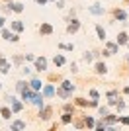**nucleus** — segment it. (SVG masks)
Returning a JSON list of instances; mask_svg holds the SVG:
<instances>
[{"instance_id":"obj_1","label":"nucleus","mask_w":129,"mask_h":131,"mask_svg":"<svg viewBox=\"0 0 129 131\" xmlns=\"http://www.w3.org/2000/svg\"><path fill=\"white\" fill-rule=\"evenodd\" d=\"M6 100H10V108H12V112H14V114H18V112H22V110H24V104H22L16 96H10V94H8V98H6Z\"/></svg>"},{"instance_id":"obj_2","label":"nucleus","mask_w":129,"mask_h":131,"mask_svg":"<svg viewBox=\"0 0 129 131\" xmlns=\"http://www.w3.org/2000/svg\"><path fill=\"white\" fill-rule=\"evenodd\" d=\"M51 115H53V108L51 106L39 108V119H51Z\"/></svg>"},{"instance_id":"obj_3","label":"nucleus","mask_w":129,"mask_h":131,"mask_svg":"<svg viewBox=\"0 0 129 131\" xmlns=\"http://www.w3.org/2000/svg\"><path fill=\"white\" fill-rule=\"evenodd\" d=\"M10 131H26V121L24 119H14L10 123Z\"/></svg>"},{"instance_id":"obj_4","label":"nucleus","mask_w":129,"mask_h":131,"mask_svg":"<svg viewBox=\"0 0 129 131\" xmlns=\"http://www.w3.org/2000/svg\"><path fill=\"white\" fill-rule=\"evenodd\" d=\"M33 63H35V71H39V72L47 69V59H45V57H37Z\"/></svg>"},{"instance_id":"obj_5","label":"nucleus","mask_w":129,"mask_h":131,"mask_svg":"<svg viewBox=\"0 0 129 131\" xmlns=\"http://www.w3.org/2000/svg\"><path fill=\"white\" fill-rule=\"evenodd\" d=\"M55 94H57V90L53 88V84H45L43 86V98H53Z\"/></svg>"},{"instance_id":"obj_6","label":"nucleus","mask_w":129,"mask_h":131,"mask_svg":"<svg viewBox=\"0 0 129 131\" xmlns=\"http://www.w3.org/2000/svg\"><path fill=\"white\" fill-rule=\"evenodd\" d=\"M102 119H104V123H106V125H113L115 121H119V115H115V114H107V115H104Z\"/></svg>"},{"instance_id":"obj_7","label":"nucleus","mask_w":129,"mask_h":131,"mask_svg":"<svg viewBox=\"0 0 129 131\" xmlns=\"http://www.w3.org/2000/svg\"><path fill=\"white\" fill-rule=\"evenodd\" d=\"M74 121V114H69V112H63V115H61V123H64V125H69V123H72Z\"/></svg>"},{"instance_id":"obj_8","label":"nucleus","mask_w":129,"mask_h":131,"mask_svg":"<svg viewBox=\"0 0 129 131\" xmlns=\"http://www.w3.org/2000/svg\"><path fill=\"white\" fill-rule=\"evenodd\" d=\"M94 71H96L98 74H106V72H107V67H106V63H104V61H98L96 65H94Z\"/></svg>"},{"instance_id":"obj_9","label":"nucleus","mask_w":129,"mask_h":131,"mask_svg":"<svg viewBox=\"0 0 129 131\" xmlns=\"http://www.w3.org/2000/svg\"><path fill=\"white\" fill-rule=\"evenodd\" d=\"M41 86H43V82L39 80V78H31V80H29V88H31L33 92H39Z\"/></svg>"},{"instance_id":"obj_10","label":"nucleus","mask_w":129,"mask_h":131,"mask_svg":"<svg viewBox=\"0 0 129 131\" xmlns=\"http://www.w3.org/2000/svg\"><path fill=\"white\" fill-rule=\"evenodd\" d=\"M39 33L51 35V33H53V26H51V24H41V26H39Z\"/></svg>"},{"instance_id":"obj_11","label":"nucleus","mask_w":129,"mask_h":131,"mask_svg":"<svg viewBox=\"0 0 129 131\" xmlns=\"http://www.w3.org/2000/svg\"><path fill=\"white\" fill-rule=\"evenodd\" d=\"M78 27H80V22H78V20H72V22L67 26V31H69V33H74V31H78Z\"/></svg>"},{"instance_id":"obj_12","label":"nucleus","mask_w":129,"mask_h":131,"mask_svg":"<svg viewBox=\"0 0 129 131\" xmlns=\"http://www.w3.org/2000/svg\"><path fill=\"white\" fill-rule=\"evenodd\" d=\"M12 114H14V112H12V108H8V106H2V108H0V115H2L4 119H10Z\"/></svg>"},{"instance_id":"obj_13","label":"nucleus","mask_w":129,"mask_h":131,"mask_svg":"<svg viewBox=\"0 0 129 131\" xmlns=\"http://www.w3.org/2000/svg\"><path fill=\"white\" fill-rule=\"evenodd\" d=\"M31 104H35L37 108H43V94L35 92V96H33V100H31Z\"/></svg>"},{"instance_id":"obj_14","label":"nucleus","mask_w":129,"mask_h":131,"mask_svg":"<svg viewBox=\"0 0 129 131\" xmlns=\"http://www.w3.org/2000/svg\"><path fill=\"white\" fill-rule=\"evenodd\" d=\"M88 10L92 12V14H96V16H100V14H104V8L100 4H92V6H88Z\"/></svg>"},{"instance_id":"obj_15","label":"nucleus","mask_w":129,"mask_h":131,"mask_svg":"<svg viewBox=\"0 0 129 131\" xmlns=\"http://www.w3.org/2000/svg\"><path fill=\"white\" fill-rule=\"evenodd\" d=\"M61 88H63V90H67V92H70V94H72V90H74V84H72L70 80H63V82H61Z\"/></svg>"},{"instance_id":"obj_16","label":"nucleus","mask_w":129,"mask_h":131,"mask_svg":"<svg viewBox=\"0 0 129 131\" xmlns=\"http://www.w3.org/2000/svg\"><path fill=\"white\" fill-rule=\"evenodd\" d=\"M125 43H129V37H127V33H125V31L117 33V45H125Z\"/></svg>"},{"instance_id":"obj_17","label":"nucleus","mask_w":129,"mask_h":131,"mask_svg":"<svg viewBox=\"0 0 129 131\" xmlns=\"http://www.w3.org/2000/svg\"><path fill=\"white\" fill-rule=\"evenodd\" d=\"M84 125L88 127V129H94V127H96V121H94V117H90V115H84Z\"/></svg>"},{"instance_id":"obj_18","label":"nucleus","mask_w":129,"mask_h":131,"mask_svg":"<svg viewBox=\"0 0 129 131\" xmlns=\"http://www.w3.org/2000/svg\"><path fill=\"white\" fill-rule=\"evenodd\" d=\"M0 71L4 72V74H6L8 71H10V63H8L6 59H2V57H0Z\"/></svg>"},{"instance_id":"obj_19","label":"nucleus","mask_w":129,"mask_h":131,"mask_svg":"<svg viewBox=\"0 0 129 131\" xmlns=\"http://www.w3.org/2000/svg\"><path fill=\"white\" fill-rule=\"evenodd\" d=\"M113 16L117 18V20H127V12H125V10H119V8H117V10H113Z\"/></svg>"},{"instance_id":"obj_20","label":"nucleus","mask_w":129,"mask_h":131,"mask_svg":"<svg viewBox=\"0 0 129 131\" xmlns=\"http://www.w3.org/2000/svg\"><path fill=\"white\" fill-rule=\"evenodd\" d=\"M106 49H107L110 55H113V53H117V51H119V47H117V43H106Z\"/></svg>"},{"instance_id":"obj_21","label":"nucleus","mask_w":129,"mask_h":131,"mask_svg":"<svg viewBox=\"0 0 129 131\" xmlns=\"http://www.w3.org/2000/svg\"><path fill=\"white\" fill-rule=\"evenodd\" d=\"M53 63H55V67H63L64 65V57H63V55H55V57H53Z\"/></svg>"},{"instance_id":"obj_22","label":"nucleus","mask_w":129,"mask_h":131,"mask_svg":"<svg viewBox=\"0 0 129 131\" xmlns=\"http://www.w3.org/2000/svg\"><path fill=\"white\" fill-rule=\"evenodd\" d=\"M57 96L59 98H63V100H67V98H70V92H67V90H63V88H57Z\"/></svg>"},{"instance_id":"obj_23","label":"nucleus","mask_w":129,"mask_h":131,"mask_svg":"<svg viewBox=\"0 0 129 131\" xmlns=\"http://www.w3.org/2000/svg\"><path fill=\"white\" fill-rule=\"evenodd\" d=\"M12 29H14V31H22V29H24V24H22L20 20H14V22H12Z\"/></svg>"},{"instance_id":"obj_24","label":"nucleus","mask_w":129,"mask_h":131,"mask_svg":"<svg viewBox=\"0 0 129 131\" xmlns=\"http://www.w3.org/2000/svg\"><path fill=\"white\" fill-rule=\"evenodd\" d=\"M96 131H107V125L104 123V119H100V121H96V127H94Z\"/></svg>"},{"instance_id":"obj_25","label":"nucleus","mask_w":129,"mask_h":131,"mask_svg":"<svg viewBox=\"0 0 129 131\" xmlns=\"http://www.w3.org/2000/svg\"><path fill=\"white\" fill-rule=\"evenodd\" d=\"M96 33H98V37H100V39H106V29H104L100 24L96 26Z\"/></svg>"},{"instance_id":"obj_26","label":"nucleus","mask_w":129,"mask_h":131,"mask_svg":"<svg viewBox=\"0 0 129 131\" xmlns=\"http://www.w3.org/2000/svg\"><path fill=\"white\" fill-rule=\"evenodd\" d=\"M10 10H14V12H18V14H20V12L24 10V4H20V2H14V4L10 6Z\"/></svg>"},{"instance_id":"obj_27","label":"nucleus","mask_w":129,"mask_h":131,"mask_svg":"<svg viewBox=\"0 0 129 131\" xmlns=\"http://www.w3.org/2000/svg\"><path fill=\"white\" fill-rule=\"evenodd\" d=\"M63 112H69V114H74V104H64Z\"/></svg>"},{"instance_id":"obj_28","label":"nucleus","mask_w":129,"mask_h":131,"mask_svg":"<svg viewBox=\"0 0 129 131\" xmlns=\"http://www.w3.org/2000/svg\"><path fill=\"white\" fill-rule=\"evenodd\" d=\"M98 112H100V115H102V117H104V115H107V114H110L107 106H98Z\"/></svg>"},{"instance_id":"obj_29","label":"nucleus","mask_w":129,"mask_h":131,"mask_svg":"<svg viewBox=\"0 0 129 131\" xmlns=\"http://www.w3.org/2000/svg\"><path fill=\"white\" fill-rule=\"evenodd\" d=\"M88 94H90V98H92V100H98V98H100V94H98L96 88H90V92H88Z\"/></svg>"},{"instance_id":"obj_30","label":"nucleus","mask_w":129,"mask_h":131,"mask_svg":"<svg viewBox=\"0 0 129 131\" xmlns=\"http://www.w3.org/2000/svg\"><path fill=\"white\" fill-rule=\"evenodd\" d=\"M59 47H61V49H67V51L74 49V45H72V43H59Z\"/></svg>"},{"instance_id":"obj_31","label":"nucleus","mask_w":129,"mask_h":131,"mask_svg":"<svg viewBox=\"0 0 129 131\" xmlns=\"http://www.w3.org/2000/svg\"><path fill=\"white\" fill-rule=\"evenodd\" d=\"M49 80H51V82H57V80L63 82V77H61V74H55V72H53V74H49Z\"/></svg>"},{"instance_id":"obj_32","label":"nucleus","mask_w":129,"mask_h":131,"mask_svg":"<svg viewBox=\"0 0 129 131\" xmlns=\"http://www.w3.org/2000/svg\"><path fill=\"white\" fill-rule=\"evenodd\" d=\"M106 96H107L110 100H117V90H110V92H107Z\"/></svg>"},{"instance_id":"obj_33","label":"nucleus","mask_w":129,"mask_h":131,"mask_svg":"<svg viewBox=\"0 0 129 131\" xmlns=\"http://www.w3.org/2000/svg\"><path fill=\"white\" fill-rule=\"evenodd\" d=\"M119 121H121L123 125H129V117L127 115H119Z\"/></svg>"},{"instance_id":"obj_34","label":"nucleus","mask_w":129,"mask_h":131,"mask_svg":"<svg viewBox=\"0 0 129 131\" xmlns=\"http://www.w3.org/2000/svg\"><path fill=\"white\" fill-rule=\"evenodd\" d=\"M74 125L78 127V129H82V127H86V125H84V119H76V121H74Z\"/></svg>"},{"instance_id":"obj_35","label":"nucleus","mask_w":129,"mask_h":131,"mask_svg":"<svg viewBox=\"0 0 129 131\" xmlns=\"http://www.w3.org/2000/svg\"><path fill=\"white\" fill-rule=\"evenodd\" d=\"M26 59H27V61H35L37 57H33V55H29V53H27V55H26Z\"/></svg>"},{"instance_id":"obj_36","label":"nucleus","mask_w":129,"mask_h":131,"mask_svg":"<svg viewBox=\"0 0 129 131\" xmlns=\"http://www.w3.org/2000/svg\"><path fill=\"white\" fill-rule=\"evenodd\" d=\"M117 110H125V102H119V104H117Z\"/></svg>"},{"instance_id":"obj_37","label":"nucleus","mask_w":129,"mask_h":131,"mask_svg":"<svg viewBox=\"0 0 129 131\" xmlns=\"http://www.w3.org/2000/svg\"><path fill=\"white\" fill-rule=\"evenodd\" d=\"M49 131H59V127H57V125H51V127H49Z\"/></svg>"},{"instance_id":"obj_38","label":"nucleus","mask_w":129,"mask_h":131,"mask_svg":"<svg viewBox=\"0 0 129 131\" xmlns=\"http://www.w3.org/2000/svg\"><path fill=\"white\" fill-rule=\"evenodd\" d=\"M123 92H125V94L129 96V86H125V88H123Z\"/></svg>"},{"instance_id":"obj_39","label":"nucleus","mask_w":129,"mask_h":131,"mask_svg":"<svg viewBox=\"0 0 129 131\" xmlns=\"http://www.w3.org/2000/svg\"><path fill=\"white\" fill-rule=\"evenodd\" d=\"M2 26H4V18L0 16V27H2Z\"/></svg>"},{"instance_id":"obj_40","label":"nucleus","mask_w":129,"mask_h":131,"mask_svg":"<svg viewBox=\"0 0 129 131\" xmlns=\"http://www.w3.org/2000/svg\"><path fill=\"white\" fill-rule=\"evenodd\" d=\"M37 2H39V4H45V2H47V0H37Z\"/></svg>"},{"instance_id":"obj_41","label":"nucleus","mask_w":129,"mask_h":131,"mask_svg":"<svg viewBox=\"0 0 129 131\" xmlns=\"http://www.w3.org/2000/svg\"><path fill=\"white\" fill-rule=\"evenodd\" d=\"M0 88H2V84H0Z\"/></svg>"},{"instance_id":"obj_42","label":"nucleus","mask_w":129,"mask_h":131,"mask_svg":"<svg viewBox=\"0 0 129 131\" xmlns=\"http://www.w3.org/2000/svg\"><path fill=\"white\" fill-rule=\"evenodd\" d=\"M127 45H129V43H127Z\"/></svg>"},{"instance_id":"obj_43","label":"nucleus","mask_w":129,"mask_h":131,"mask_svg":"<svg viewBox=\"0 0 129 131\" xmlns=\"http://www.w3.org/2000/svg\"><path fill=\"white\" fill-rule=\"evenodd\" d=\"M127 61H129V59H127Z\"/></svg>"}]
</instances>
